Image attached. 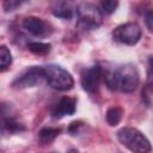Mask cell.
I'll return each mask as SVG.
<instances>
[{
    "label": "cell",
    "instance_id": "7a4b0ae2",
    "mask_svg": "<svg viewBox=\"0 0 153 153\" xmlns=\"http://www.w3.org/2000/svg\"><path fill=\"white\" fill-rule=\"evenodd\" d=\"M118 141L133 153H149L152 149L149 140L136 128L123 127L117 131Z\"/></svg>",
    "mask_w": 153,
    "mask_h": 153
},
{
    "label": "cell",
    "instance_id": "8992f818",
    "mask_svg": "<svg viewBox=\"0 0 153 153\" xmlns=\"http://www.w3.org/2000/svg\"><path fill=\"white\" fill-rule=\"evenodd\" d=\"M43 80H44L43 67L32 66L25 69L22 74H19L16 78V80L12 82V86L14 88H27L41 84Z\"/></svg>",
    "mask_w": 153,
    "mask_h": 153
},
{
    "label": "cell",
    "instance_id": "277c9868",
    "mask_svg": "<svg viewBox=\"0 0 153 153\" xmlns=\"http://www.w3.org/2000/svg\"><path fill=\"white\" fill-rule=\"evenodd\" d=\"M78 13V26L82 30L97 29L103 20V12L93 4L84 2L76 8Z\"/></svg>",
    "mask_w": 153,
    "mask_h": 153
},
{
    "label": "cell",
    "instance_id": "7c38bea8",
    "mask_svg": "<svg viewBox=\"0 0 153 153\" xmlns=\"http://www.w3.org/2000/svg\"><path fill=\"white\" fill-rule=\"evenodd\" d=\"M123 116V109L120 106H111L106 111V122L109 126L115 127L117 126Z\"/></svg>",
    "mask_w": 153,
    "mask_h": 153
},
{
    "label": "cell",
    "instance_id": "ffe728a7",
    "mask_svg": "<svg viewBox=\"0 0 153 153\" xmlns=\"http://www.w3.org/2000/svg\"><path fill=\"white\" fill-rule=\"evenodd\" d=\"M80 127H82V123L81 122H73V123H71V126H69V128H68V131L72 134V135H75L78 131H79V128Z\"/></svg>",
    "mask_w": 153,
    "mask_h": 153
},
{
    "label": "cell",
    "instance_id": "8fae6325",
    "mask_svg": "<svg viewBox=\"0 0 153 153\" xmlns=\"http://www.w3.org/2000/svg\"><path fill=\"white\" fill-rule=\"evenodd\" d=\"M61 129L60 128H53V127H44L39 130L38 137L42 143H50L51 141L55 140V137L60 134Z\"/></svg>",
    "mask_w": 153,
    "mask_h": 153
},
{
    "label": "cell",
    "instance_id": "3957f363",
    "mask_svg": "<svg viewBox=\"0 0 153 153\" xmlns=\"http://www.w3.org/2000/svg\"><path fill=\"white\" fill-rule=\"evenodd\" d=\"M43 72H44V80L48 82L49 86H51L55 90L68 91L74 85V80L71 73L59 65L50 63L43 66Z\"/></svg>",
    "mask_w": 153,
    "mask_h": 153
},
{
    "label": "cell",
    "instance_id": "e0dca14e",
    "mask_svg": "<svg viewBox=\"0 0 153 153\" xmlns=\"http://www.w3.org/2000/svg\"><path fill=\"white\" fill-rule=\"evenodd\" d=\"M147 86L151 91H153V57H149L147 66Z\"/></svg>",
    "mask_w": 153,
    "mask_h": 153
},
{
    "label": "cell",
    "instance_id": "5bb4252c",
    "mask_svg": "<svg viewBox=\"0 0 153 153\" xmlns=\"http://www.w3.org/2000/svg\"><path fill=\"white\" fill-rule=\"evenodd\" d=\"M2 128L4 130H8L10 133H17V131H22L25 128L23 127V124L18 123L13 117H2Z\"/></svg>",
    "mask_w": 153,
    "mask_h": 153
},
{
    "label": "cell",
    "instance_id": "4fadbf2b",
    "mask_svg": "<svg viewBox=\"0 0 153 153\" xmlns=\"http://www.w3.org/2000/svg\"><path fill=\"white\" fill-rule=\"evenodd\" d=\"M27 48L31 53L36 55H45L50 51L51 45L49 43H43V42H30L27 44Z\"/></svg>",
    "mask_w": 153,
    "mask_h": 153
},
{
    "label": "cell",
    "instance_id": "52a82bcc",
    "mask_svg": "<svg viewBox=\"0 0 153 153\" xmlns=\"http://www.w3.org/2000/svg\"><path fill=\"white\" fill-rule=\"evenodd\" d=\"M103 76V71L99 65H94L85 69L81 74V86L88 93H96Z\"/></svg>",
    "mask_w": 153,
    "mask_h": 153
},
{
    "label": "cell",
    "instance_id": "44dd1931",
    "mask_svg": "<svg viewBox=\"0 0 153 153\" xmlns=\"http://www.w3.org/2000/svg\"><path fill=\"white\" fill-rule=\"evenodd\" d=\"M67 153H79V152H78V149H75V148H71Z\"/></svg>",
    "mask_w": 153,
    "mask_h": 153
},
{
    "label": "cell",
    "instance_id": "2e32d148",
    "mask_svg": "<svg viewBox=\"0 0 153 153\" xmlns=\"http://www.w3.org/2000/svg\"><path fill=\"white\" fill-rule=\"evenodd\" d=\"M118 6V1H114V0H105L100 2V7H102V12L105 14H111L116 11Z\"/></svg>",
    "mask_w": 153,
    "mask_h": 153
},
{
    "label": "cell",
    "instance_id": "9a60e30c",
    "mask_svg": "<svg viewBox=\"0 0 153 153\" xmlns=\"http://www.w3.org/2000/svg\"><path fill=\"white\" fill-rule=\"evenodd\" d=\"M11 63H12L11 51L8 50V48L6 45H1V48H0V67H1V71L2 72L6 71Z\"/></svg>",
    "mask_w": 153,
    "mask_h": 153
},
{
    "label": "cell",
    "instance_id": "d6986e66",
    "mask_svg": "<svg viewBox=\"0 0 153 153\" xmlns=\"http://www.w3.org/2000/svg\"><path fill=\"white\" fill-rule=\"evenodd\" d=\"M20 1H17V0H7V1H5L4 2V8H5V11L6 12H8V11H13V10H16L18 6H20Z\"/></svg>",
    "mask_w": 153,
    "mask_h": 153
},
{
    "label": "cell",
    "instance_id": "5b68a950",
    "mask_svg": "<svg viewBox=\"0 0 153 153\" xmlns=\"http://www.w3.org/2000/svg\"><path fill=\"white\" fill-rule=\"evenodd\" d=\"M112 38L118 43L134 45L141 38V27L136 23H126L118 25L112 32Z\"/></svg>",
    "mask_w": 153,
    "mask_h": 153
},
{
    "label": "cell",
    "instance_id": "6da1fadb",
    "mask_svg": "<svg viewBox=\"0 0 153 153\" xmlns=\"http://www.w3.org/2000/svg\"><path fill=\"white\" fill-rule=\"evenodd\" d=\"M140 82L137 68L133 63L118 66L105 75V84L110 90L130 93L136 90Z\"/></svg>",
    "mask_w": 153,
    "mask_h": 153
},
{
    "label": "cell",
    "instance_id": "ba28073f",
    "mask_svg": "<svg viewBox=\"0 0 153 153\" xmlns=\"http://www.w3.org/2000/svg\"><path fill=\"white\" fill-rule=\"evenodd\" d=\"M24 29L33 36H45L50 32L49 24L38 17H27L23 22Z\"/></svg>",
    "mask_w": 153,
    "mask_h": 153
},
{
    "label": "cell",
    "instance_id": "ac0fdd59",
    "mask_svg": "<svg viewBox=\"0 0 153 153\" xmlns=\"http://www.w3.org/2000/svg\"><path fill=\"white\" fill-rule=\"evenodd\" d=\"M145 24H146L147 29L151 32H153V8L152 10H148L145 13Z\"/></svg>",
    "mask_w": 153,
    "mask_h": 153
},
{
    "label": "cell",
    "instance_id": "9c48e42d",
    "mask_svg": "<svg viewBox=\"0 0 153 153\" xmlns=\"http://www.w3.org/2000/svg\"><path fill=\"white\" fill-rule=\"evenodd\" d=\"M76 100L72 97H62L51 109V115L55 118H61L65 116L73 115L75 112Z\"/></svg>",
    "mask_w": 153,
    "mask_h": 153
},
{
    "label": "cell",
    "instance_id": "30bf717a",
    "mask_svg": "<svg viewBox=\"0 0 153 153\" xmlns=\"http://www.w3.org/2000/svg\"><path fill=\"white\" fill-rule=\"evenodd\" d=\"M51 11L55 17L61 19H71L73 17V7L71 6L69 2H66V1L55 2Z\"/></svg>",
    "mask_w": 153,
    "mask_h": 153
}]
</instances>
